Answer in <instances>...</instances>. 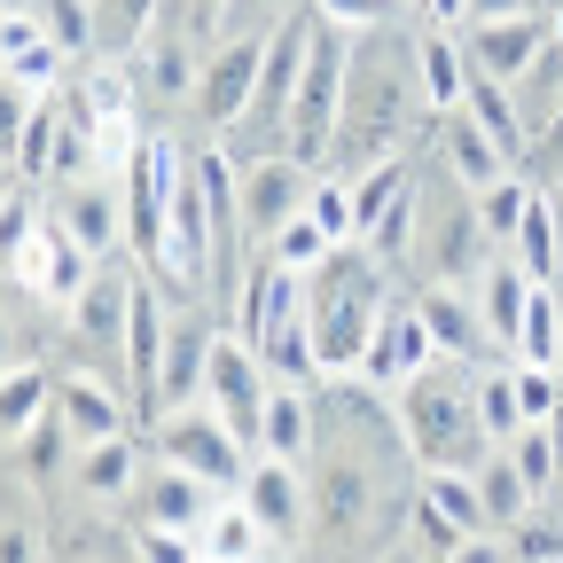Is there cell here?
Returning <instances> with one entry per match:
<instances>
[{"label":"cell","mask_w":563,"mask_h":563,"mask_svg":"<svg viewBox=\"0 0 563 563\" xmlns=\"http://www.w3.org/2000/svg\"><path fill=\"white\" fill-rule=\"evenodd\" d=\"M431 118V95H422V70H415V32L376 24L352 40V79H344V125H336V173H361L391 150H407V125Z\"/></svg>","instance_id":"cell-1"},{"label":"cell","mask_w":563,"mask_h":563,"mask_svg":"<svg viewBox=\"0 0 563 563\" xmlns=\"http://www.w3.org/2000/svg\"><path fill=\"white\" fill-rule=\"evenodd\" d=\"M384 313H391V266H384L361 235L336 243V251L306 274V321H313L321 376H361Z\"/></svg>","instance_id":"cell-2"},{"label":"cell","mask_w":563,"mask_h":563,"mask_svg":"<svg viewBox=\"0 0 563 563\" xmlns=\"http://www.w3.org/2000/svg\"><path fill=\"white\" fill-rule=\"evenodd\" d=\"M391 407H399V431L422 470H477L493 454L485 415H477V361H446L439 352L431 368H415L391 391Z\"/></svg>","instance_id":"cell-3"},{"label":"cell","mask_w":563,"mask_h":563,"mask_svg":"<svg viewBox=\"0 0 563 563\" xmlns=\"http://www.w3.org/2000/svg\"><path fill=\"white\" fill-rule=\"evenodd\" d=\"M352 40L313 9V47H306V79H298V102H290V125H282V150L306 157V165H329L336 150V125H344V79H352Z\"/></svg>","instance_id":"cell-4"},{"label":"cell","mask_w":563,"mask_h":563,"mask_svg":"<svg viewBox=\"0 0 563 563\" xmlns=\"http://www.w3.org/2000/svg\"><path fill=\"white\" fill-rule=\"evenodd\" d=\"M203 55H211V32L180 9V0H165V16L141 32V47L125 55V79L133 95L150 110H196V79H203Z\"/></svg>","instance_id":"cell-5"},{"label":"cell","mask_w":563,"mask_h":563,"mask_svg":"<svg viewBox=\"0 0 563 563\" xmlns=\"http://www.w3.org/2000/svg\"><path fill=\"white\" fill-rule=\"evenodd\" d=\"M274 32H220L203 55V79H196V125L211 141H235L251 102H258V70H266Z\"/></svg>","instance_id":"cell-6"},{"label":"cell","mask_w":563,"mask_h":563,"mask_svg":"<svg viewBox=\"0 0 563 563\" xmlns=\"http://www.w3.org/2000/svg\"><path fill=\"white\" fill-rule=\"evenodd\" d=\"M180 173H188V150L165 133V125H150L133 141V157H125V220H133V251H141V266H150L157 251H165V228H173V188H180Z\"/></svg>","instance_id":"cell-7"},{"label":"cell","mask_w":563,"mask_h":563,"mask_svg":"<svg viewBox=\"0 0 563 563\" xmlns=\"http://www.w3.org/2000/svg\"><path fill=\"white\" fill-rule=\"evenodd\" d=\"M150 454H165V462H180V470H196V477H211V485H243V470H251V446L228 431V415L211 407V399H196V407H173V415H150Z\"/></svg>","instance_id":"cell-8"},{"label":"cell","mask_w":563,"mask_h":563,"mask_svg":"<svg viewBox=\"0 0 563 563\" xmlns=\"http://www.w3.org/2000/svg\"><path fill=\"white\" fill-rule=\"evenodd\" d=\"M266 391H274V368H266V352L228 321L220 336H211V384H203V399L228 415V431L258 454V422H266Z\"/></svg>","instance_id":"cell-9"},{"label":"cell","mask_w":563,"mask_h":563,"mask_svg":"<svg viewBox=\"0 0 563 563\" xmlns=\"http://www.w3.org/2000/svg\"><path fill=\"white\" fill-rule=\"evenodd\" d=\"M313 180H321V165H306V157H290V150L243 157V235H251V243H274V235L306 211Z\"/></svg>","instance_id":"cell-10"},{"label":"cell","mask_w":563,"mask_h":563,"mask_svg":"<svg viewBox=\"0 0 563 563\" xmlns=\"http://www.w3.org/2000/svg\"><path fill=\"white\" fill-rule=\"evenodd\" d=\"M243 501H251V517L266 525V540H274V555L282 548H306L313 540V485H306V462H282V454H251V470H243Z\"/></svg>","instance_id":"cell-11"},{"label":"cell","mask_w":563,"mask_h":563,"mask_svg":"<svg viewBox=\"0 0 563 563\" xmlns=\"http://www.w3.org/2000/svg\"><path fill=\"white\" fill-rule=\"evenodd\" d=\"M462 32V47H470V70L477 79H501V87H517L525 70L548 55V40L563 32L548 9H525V16H485V24H454Z\"/></svg>","instance_id":"cell-12"},{"label":"cell","mask_w":563,"mask_h":563,"mask_svg":"<svg viewBox=\"0 0 563 563\" xmlns=\"http://www.w3.org/2000/svg\"><path fill=\"white\" fill-rule=\"evenodd\" d=\"M173 329H180L173 290L141 266L133 274V313H125V376H133V407L141 415H150V399H157V368H165V352H173Z\"/></svg>","instance_id":"cell-13"},{"label":"cell","mask_w":563,"mask_h":563,"mask_svg":"<svg viewBox=\"0 0 563 563\" xmlns=\"http://www.w3.org/2000/svg\"><path fill=\"white\" fill-rule=\"evenodd\" d=\"M47 211L79 235L95 258H110L118 251V235H133V220H125V180L118 173H87V180H70V188H55L47 196Z\"/></svg>","instance_id":"cell-14"},{"label":"cell","mask_w":563,"mask_h":563,"mask_svg":"<svg viewBox=\"0 0 563 563\" xmlns=\"http://www.w3.org/2000/svg\"><path fill=\"white\" fill-rule=\"evenodd\" d=\"M477 290V313H485V336H493V352L501 361H517V344H525V313H532V266L517 258V251H493L485 258V274L470 282Z\"/></svg>","instance_id":"cell-15"},{"label":"cell","mask_w":563,"mask_h":563,"mask_svg":"<svg viewBox=\"0 0 563 563\" xmlns=\"http://www.w3.org/2000/svg\"><path fill=\"white\" fill-rule=\"evenodd\" d=\"M415 313L422 329H431V344L446 352V361H501L485 336V313H477V290L470 282H422L415 290Z\"/></svg>","instance_id":"cell-16"},{"label":"cell","mask_w":563,"mask_h":563,"mask_svg":"<svg viewBox=\"0 0 563 563\" xmlns=\"http://www.w3.org/2000/svg\"><path fill=\"white\" fill-rule=\"evenodd\" d=\"M220 493L228 485H211V477H196V470H180V462H150V477H141V493H133V517H150V525H173V532H203V517L220 509Z\"/></svg>","instance_id":"cell-17"},{"label":"cell","mask_w":563,"mask_h":563,"mask_svg":"<svg viewBox=\"0 0 563 563\" xmlns=\"http://www.w3.org/2000/svg\"><path fill=\"white\" fill-rule=\"evenodd\" d=\"M150 462L157 454H141V439H95V446H79L70 454V493L79 501H133L141 493V477H150Z\"/></svg>","instance_id":"cell-18"},{"label":"cell","mask_w":563,"mask_h":563,"mask_svg":"<svg viewBox=\"0 0 563 563\" xmlns=\"http://www.w3.org/2000/svg\"><path fill=\"white\" fill-rule=\"evenodd\" d=\"M431 125H439V165H446L462 188H485V180L517 173V157H509L501 141H493V133L477 125V110H470V102H462V110H439Z\"/></svg>","instance_id":"cell-19"},{"label":"cell","mask_w":563,"mask_h":563,"mask_svg":"<svg viewBox=\"0 0 563 563\" xmlns=\"http://www.w3.org/2000/svg\"><path fill=\"white\" fill-rule=\"evenodd\" d=\"M431 361H439V344H431V329H422V313L415 306H391L384 329H376V344H368V361H361V376L384 384V391H399L415 368H431Z\"/></svg>","instance_id":"cell-20"},{"label":"cell","mask_w":563,"mask_h":563,"mask_svg":"<svg viewBox=\"0 0 563 563\" xmlns=\"http://www.w3.org/2000/svg\"><path fill=\"white\" fill-rule=\"evenodd\" d=\"M211 329L203 313L188 321L180 313V329H173V352H165V368H157V399H150V415H173V407H196L203 399V384H211Z\"/></svg>","instance_id":"cell-21"},{"label":"cell","mask_w":563,"mask_h":563,"mask_svg":"<svg viewBox=\"0 0 563 563\" xmlns=\"http://www.w3.org/2000/svg\"><path fill=\"white\" fill-rule=\"evenodd\" d=\"M133 274H141V266H133ZM133 274H125V266H102V274L87 282V290H79V298L63 306L70 336H79V344H118V352H125V313H133Z\"/></svg>","instance_id":"cell-22"},{"label":"cell","mask_w":563,"mask_h":563,"mask_svg":"<svg viewBox=\"0 0 563 563\" xmlns=\"http://www.w3.org/2000/svg\"><path fill=\"white\" fill-rule=\"evenodd\" d=\"M415 70H422V95H431V118L470 102V79H477V70H470V47H462L454 24H431V16H422V32H415Z\"/></svg>","instance_id":"cell-23"},{"label":"cell","mask_w":563,"mask_h":563,"mask_svg":"<svg viewBox=\"0 0 563 563\" xmlns=\"http://www.w3.org/2000/svg\"><path fill=\"white\" fill-rule=\"evenodd\" d=\"M55 415H63V431L79 439V446H95V439H118V431H125V399H118L110 384H95L87 368L55 376Z\"/></svg>","instance_id":"cell-24"},{"label":"cell","mask_w":563,"mask_h":563,"mask_svg":"<svg viewBox=\"0 0 563 563\" xmlns=\"http://www.w3.org/2000/svg\"><path fill=\"white\" fill-rule=\"evenodd\" d=\"M196 555H203V563H243V555H274V540H266V525L251 517L243 493H220V509H211L203 532H196Z\"/></svg>","instance_id":"cell-25"},{"label":"cell","mask_w":563,"mask_h":563,"mask_svg":"<svg viewBox=\"0 0 563 563\" xmlns=\"http://www.w3.org/2000/svg\"><path fill=\"white\" fill-rule=\"evenodd\" d=\"M477 493H485V525H493V532H509L517 517H532V509H540V493H532V477L517 470V454H509V446H493V454L477 462Z\"/></svg>","instance_id":"cell-26"},{"label":"cell","mask_w":563,"mask_h":563,"mask_svg":"<svg viewBox=\"0 0 563 563\" xmlns=\"http://www.w3.org/2000/svg\"><path fill=\"white\" fill-rule=\"evenodd\" d=\"M477 415H485V439L509 446L525 431V399H517V361H477Z\"/></svg>","instance_id":"cell-27"},{"label":"cell","mask_w":563,"mask_h":563,"mask_svg":"<svg viewBox=\"0 0 563 563\" xmlns=\"http://www.w3.org/2000/svg\"><path fill=\"white\" fill-rule=\"evenodd\" d=\"M47 415H55V376H47L40 361H16V368H9V391H0V422H9V446H16V439H32Z\"/></svg>","instance_id":"cell-28"},{"label":"cell","mask_w":563,"mask_h":563,"mask_svg":"<svg viewBox=\"0 0 563 563\" xmlns=\"http://www.w3.org/2000/svg\"><path fill=\"white\" fill-rule=\"evenodd\" d=\"M532 196H540V188H532L525 173H501V180H485V188H470V203H477V220H485V235L501 243V251L517 243V228H525V211H532Z\"/></svg>","instance_id":"cell-29"},{"label":"cell","mask_w":563,"mask_h":563,"mask_svg":"<svg viewBox=\"0 0 563 563\" xmlns=\"http://www.w3.org/2000/svg\"><path fill=\"white\" fill-rule=\"evenodd\" d=\"M157 16H165V0H95V55L125 63Z\"/></svg>","instance_id":"cell-30"},{"label":"cell","mask_w":563,"mask_h":563,"mask_svg":"<svg viewBox=\"0 0 563 563\" xmlns=\"http://www.w3.org/2000/svg\"><path fill=\"white\" fill-rule=\"evenodd\" d=\"M525 266H532V282H555L563 274V235H555V196H532V211H525V228H517V243H509Z\"/></svg>","instance_id":"cell-31"},{"label":"cell","mask_w":563,"mask_h":563,"mask_svg":"<svg viewBox=\"0 0 563 563\" xmlns=\"http://www.w3.org/2000/svg\"><path fill=\"white\" fill-rule=\"evenodd\" d=\"M555 352H563V298H555V282H540V290H532V313H525V344H517V361L555 368Z\"/></svg>","instance_id":"cell-32"},{"label":"cell","mask_w":563,"mask_h":563,"mask_svg":"<svg viewBox=\"0 0 563 563\" xmlns=\"http://www.w3.org/2000/svg\"><path fill=\"white\" fill-rule=\"evenodd\" d=\"M509 454H517V470L532 477V493L563 485V439H555V422H525V431L509 439Z\"/></svg>","instance_id":"cell-33"},{"label":"cell","mask_w":563,"mask_h":563,"mask_svg":"<svg viewBox=\"0 0 563 563\" xmlns=\"http://www.w3.org/2000/svg\"><path fill=\"white\" fill-rule=\"evenodd\" d=\"M258 251H274L282 266H298V274H313V266H321V258H329L336 243H329V228L313 220V211H298V220H290V228H282L274 243H258Z\"/></svg>","instance_id":"cell-34"},{"label":"cell","mask_w":563,"mask_h":563,"mask_svg":"<svg viewBox=\"0 0 563 563\" xmlns=\"http://www.w3.org/2000/svg\"><path fill=\"white\" fill-rule=\"evenodd\" d=\"M298 9H313V0H228L220 32H282Z\"/></svg>","instance_id":"cell-35"},{"label":"cell","mask_w":563,"mask_h":563,"mask_svg":"<svg viewBox=\"0 0 563 563\" xmlns=\"http://www.w3.org/2000/svg\"><path fill=\"white\" fill-rule=\"evenodd\" d=\"M313 9H321L329 24H344V32H376V24L399 16V0H313Z\"/></svg>","instance_id":"cell-36"},{"label":"cell","mask_w":563,"mask_h":563,"mask_svg":"<svg viewBox=\"0 0 563 563\" xmlns=\"http://www.w3.org/2000/svg\"><path fill=\"white\" fill-rule=\"evenodd\" d=\"M47 555V540H40V517H32V501L16 509V525H9V563H40Z\"/></svg>","instance_id":"cell-37"},{"label":"cell","mask_w":563,"mask_h":563,"mask_svg":"<svg viewBox=\"0 0 563 563\" xmlns=\"http://www.w3.org/2000/svg\"><path fill=\"white\" fill-rule=\"evenodd\" d=\"M525 9H540V0H470V16H462V24H485V16H525Z\"/></svg>","instance_id":"cell-38"},{"label":"cell","mask_w":563,"mask_h":563,"mask_svg":"<svg viewBox=\"0 0 563 563\" xmlns=\"http://www.w3.org/2000/svg\"><path fill=\"white\" fill-rule=\"evenodd\" d=\"M180 9H188V16H196L211 40H220V16H228V0H180Z\"/></svg>","instance_id":"cell-39"},{"label":"cell","mask_w":563,"mask_h":563,"mask_svg":"<svg viewBox=\"0 0 563 563\" xmlns=\"http://www.w3.org/2000/svg\"><path fill=\"white\" fill-rule=\"evenodd\" d=\"M422 16H431V24H462L470 0H422Z\"/></svg>","instance_id":"cell-40"}]
</instances>
